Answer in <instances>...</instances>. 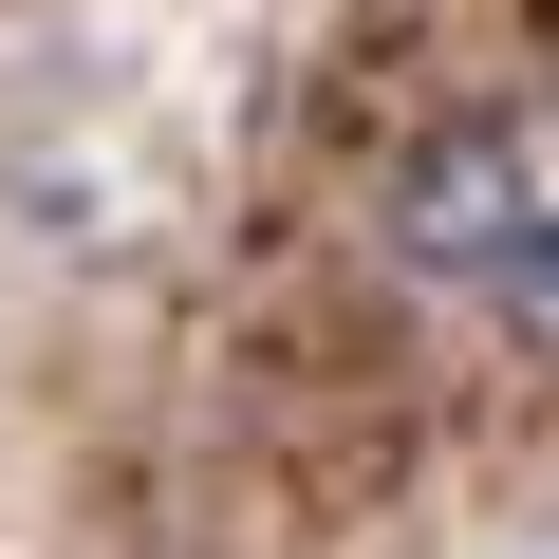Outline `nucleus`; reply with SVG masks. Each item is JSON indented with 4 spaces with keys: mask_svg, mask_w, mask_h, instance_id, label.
Segmentation results:
<instances>
[{
    "mask_svg": "<svg viewBox=\"0 0 559 559\" xmlns=\"http://www.w3.org/2000/svg\"><path fill=\"white\" fill-rule=\"evenodd\" d=\"M522 205H540V168H522V131H429L392 187H373V242H392V280H429V299H485V261L522 242Z\"/></svg>",
    "mask_w": 559,
    "mask_h": 559,
    "instance_id": "1",
    "label": "nucleus"
},
{
    "mask_svg": "<svg viewBox=\"0 0 559 559\" xmlns=\"http://www.w3.org/2000/svg\"><path fill=\"white\" fill-rule=\"evenodd\" d=\"M485 336H503V355H540V373H559V187H540V205H522V242H503V261H485Z\"/></svg>",
    "mask_w": 559,
    "mask_h": 559,
    "instance_id": "2",
    "label": "nucleus"
}]
</instances>
